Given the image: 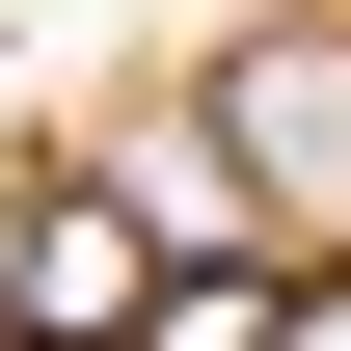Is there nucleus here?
Here are the masks:
<instances>
[{"instance_id": "obj_1", "label": "nucleus", "mask_w": 351, "mask_h": 351, "mask_svg": "<svg viewBox=\"0 0 351 351\" xmlns=\"http://www.w3.org/2000/svg\"><path fill=\"white\" fill-rule=\"evenodd\" d=\"M135 298H162L135 189H27V217H0V351H108Z\"/></svg>"}, {"instance_id": "obj_2", "label": "nucleus", "mask_w": 351, "mask_h": 351, "mask_svg": "<svg viewBox=\"0 0 351 351\" xmlns=\"http://www.w3.org/2000/svg\"><path fill=\"white\" fill-rule=\"evenodd\" d=\"M217 135H243L270 189L351 217V27H243V54H217Z\"/></svg>"}, {"instance_id": "obj_3", "label": "nucleus", "mask_w": 351, "mask_h": 351, "mask_svg": "<svg viewBox=\"0 0 351 351\" xmlns=\"http://www.w3.org/2000/svg\"><path fill=\"white\" fill-rule=\"evenodd\" d=\"M108 351H270V270H162V298H135Z\"/></svg>"}, {"instance_id": "obj_4", "label": "nucleus", "mask_w": 351, "mask_h": 351, "mask_svg": "<svg viewBox=\"0 0 351 351\" xmlns=\"http://www.w3.org/2000/svg\"><path fill=\"white\" fill-rule=\"evenodd\" d=\"M270 351H351V270H324V298H270Z\"/></svg>"}]
</instances>
